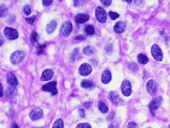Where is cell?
<instances>
[{"label":"cell","mask_w":170,"mask_h":128,"mask_svg":"<svg viewBox=\"0 0 170 128\" xmlns=\"http://www.w3.org/2000/svg\"><path fill=\"white\" fill-rule=\"evenodd\" d=\"M162 98L161 96H159V97L153 99L149 104V105H148L149 110H150L151 114L153 116H154V117L155 116V112L158 109V108L160 106V105L162 104Z\"/></svg>","instance_id":"obj_1"},{"label":"cell","mask_w":170,"mask_h":128,"mask_svg":"<svg viewBox=\"0 0 170 128\" xmlns=\"http://www.w3.org/2000/svg\"><path fill=\"white\" fill-rule=\"evenodd\" d=\"M151 54L156 61L161 62L163 60V52L159 46L157 44H154L151 46Z\"/></svg>","instance_id":"obj_2"},{"label":"cell","mask_w":170,"mask_h":128,"mask_svg":"<svg viewBox=\"0 0 170 128\" xmlns=\"http://www.w3.org/2000/svg\"><path fill=\"white\" fill-rule=\"evenodd\" d=\"M146 91L151 96L154 95L158 91V84L154 80H150L146 83Z\"/></svg>","instance_id":"obj_3"},{"label":"cell","mask_w":170,"mask_h":128,"mask_svg":"<svg viewBox=\"0 0 170 128\" xmlns=\"http://www.w3.org/2000/svg\"><path fill=\"white\" fill-rule=\"evenodd\" d=\"M24 52L21 50L14 51L10 56V60L13 64H17L20 63L24 58Z\"/></svg>","instance_id":"obj_4"},{"label":"cell","mask_w":170,"mask_h":128,"mask_svg":"<svg viewBox=\"0 0 170 128\" xmlns=\"http://www.w3.org/2000/svg\"><path fill=\"white\" fill-rule=\"evenodd\" d=\"M95 17L99 22L101 24L105 23L107 19V16L105 10L101 7H97L95 10Z\"/></svg>","instance_id":"obj_5"},{"label":"cell","mask_w":170,"mask_h":128,"mask_svg":"<svg viewBox=\"0 0 170 128\" xmlns=\"http://www.w3.org/2000/svg\"><path fill=\"white\" fill-rule=\"evenodd\" d=\"M57 83L56 81H51L48 84L42 86V90L44 92H48L51 93L52 96H54L57 94L58 91L56 88Z\"/></svg>","instance_id":"obj_6"},{"label":"cell","mask_w":170,"mask_h":128,"mask_svg":"<svg viewBox=\"0 0 170 128\" xmlns=\"http://www.w3.org/2000/svg\"><path fill=\"white\" fill-rule=\"evenodd\" d=\"M3 33L5 37L9 40H15L19 36L18 31L11 27H6L4 29Z\"/></svg>","instance_id":"obj_7"},{"label":"cell","mask_w":170,"mask_h":128,"mask_svg":"<svg viewBox=\"0 0 170 128\" xmlns=\"http://www.w3.org/2000/svg\"><path fill=\"white\" fill-rule=\"evenodd\" d=\"M121 90L122 95L125 97H129L132 94V85L129 81L124 80L121 85Z\"/></svg>","instance_id":"obj_8"},{"label":"cell","mask_w":170,"mask_h":128,"mask_svg":"<svg viewBox=\"0 0 170 128\" xmlns=\"http://www.w3.org/2000/svg\"><path fill=\"white\" fill-rule=\"evenodd\" d=\"M73 29V25L70 21H66L61 26L60 28V33L64 37L69 36Z\"/></svg>","instance_id":"obj_9"},{"label":"cell","mask_w":170,"mask_h":128,"mask_svg":"<svg viewBox=\"0 0 170 128\" xmlns=\"http://www.w3.org/2000/svg\"><path fill=\"white\" fill-rule=\"evenodd\" d=\"M43 116V110L39 108L36 107L34 108L30 113V117L32 121H36L41 119Z\"/></svg>","instance_id":"obj_10"},{"label":"cell","mask_w":170,"mask_h":128,"mask_svg":"<svg viewBox=\"0 0 170 128\" xmlns=\"http://www.w3.org/2000/svg\"><path fill=\"white\" fill-rule=\"evenodd\" d=\"M78 71L81 75L83 77H87L91 74L92 71V67L88 63H83L79 67Z\"/></svg>","instance_id":"obj_11"},{"label":"cell","mask_w":170,"mask_h":128,"mask_svg":"<svg viewBox=\"0 0 170 128\" xmlns=\"http://www.w3.org/2000/svg\"><path fill=\"white\" fill-rule=\"evenodd\" d=\"M112 80V74L110 71L104 70L101 75V81L104 84H108Z\"/></svg>","instance_id":"obj_12"},{"label":"cell","mask_w":170,"mask_h":128,"mask_svg":"<svg viewBox=\"0 0 170 128\" xmlns=\"http://www.w3.org/2000/svg\"><path fill=\"white\" fill-rule=\"evenodd\" d=\"M108 98L115 105H119L122 104V100L119 96L114 92H110L108 95Z\"/></svg>","instance_id":"obj_13"},{"label":"cell","mask_w":170,"mask_h":128,"mask_svg":"<svg viewBox=\"0 0 170 128\" xmlns=\"http://www.w3.org/2000/svg\"><path fill=\"white\" fill-rule=\"evenodd\" d=\"M90 19V16L89 14L86 13H79L77 14L75 17V21L77 24H83Z\"/></svg>","instance_id":"obj_14"},{"label":"cell","mask_w":170,"mask_h":128,"mask_svg":"<svg viewBox=\"0 0 170 128\" xmlns=\"http://www.w3.org/2000/svg\"><path fill=\"white\" fill-rule=\"evenodd\" d=\"M6 80L7 83L13 87H16L18 85L17 77L11 72H8L6 74Z\"/></svg>","instance_id":"obj_15"},{"label":"cell","mask_w":170,"mask_h":128,"mask_svg":"<svg viewBox=\"0 0 170 128\" xmlns=\"http://www.w3.org/2000/svg\"><path fill=\"white\" fill-rule=\"evenodd\" d=\"M53 74L54 72L52 69H46L43 72L40 77V80L43 81H48L53 77Z\"/></svg>","instance_id":"obj_16"},{"label":"cell","mask_w":170,"mask_h":128,"mask_svg":"<svg viewBox=\"0 0 170 128\" xmlns=\"http://www.w3.org/2000/svg\"><path fill=\"white\" fill-rule=\"evenodd\" d=\"M126 28V24L123 21H118L114 25V30L117 34H122Z\"/></svg>","instance_id":"obj_17"},{"label":"cell","mask_w":170,"mask_h":128,"mask_svg":"<svg viewBox=\"0 0 170 128\" xmlns=\"http://www.w3.org/2000/svg\"><path fill=\"white\" fill-rule=\"evenodd\" d=\"M17 93L18 91L15 87H10L6 91V96L10 99L14 98L17 95Z\"/></svg>","instance_id":"obj_18"},{"label":"cell","mask_w":170,"mask_h":128,"mask_svg":"<svg viewBox=\"0 0 170 128\" xmlns=\"http://www.w3.org/2000/svg\"><path fill=\"white\" fill-rule=\"evenodd\" d=\"M56 27H57L56 22L54 20H52L50 22H49L48 24L47 25L46 30L48 34H52L56 30Z\"/></svg>","instance_id":"obj_19"},{"label":"cell","mask_w":170,"mask_h":128,"mask_svg":"<svg viewBox=\"0 0 170 128\" xmlns=\"http://www.w3.org/2000/svg\"><path fill=\"white\" fill-rule=\"evenodd\" d=\"M81 86L85 89H91L94 87V83L89 80H84L81 83Z\"/></svg>","instance_id":"obj_20"},{"label":"cell","mask_w":170,"mask_h":128,"mask_svg":"<svg viewBox=\"0 0 170 128\" xmlns=\"http://www.w3.org/2000/svg\"><path fill=\"white\" fill-rule=\"evenodd\" d=\"M83 32L87 36H91L94 34L95 29L93 26L91 25H87L83 29Z\"/></svg>","instance_id":"obj_21"},{"label":"cell","mask_w":170,"mask_h":128,"mask_svg":"<svg viewBox=\"0 0 170 128\" xmlns=\"http://www.w3.org/2000/svg\"><path fill=\"white\" fill-rule=\"evenodd\" d=\"M98 108L101 113L105 114L108 112V107L102 101H99L98 102Z\"/></svg>","instance_id":"obj_22"},{"label":"cell","mask_w":170,"mask_h":128,"mask_svg":"<svg viewBox=\"0 0 170 128\" xmlns=\"http://www.w3.org/2000/svg\"><path fill=\"white\" fill-rule=\"evenodd\" d=\"M137 60L138 62L142 65H145L148 62V58L146 56V55L143 54H140L138 55Z\"/></svg>","instance_id":"obj_23"},{"label":"cell","mask_w":170,"mask_h":128,"mask_svg":"<svg viewBox=\"0 0 170 128\" xmlns=\"http://www.w3.org/2000/svg\"><path fill=\"white\" fill-rule=\"evenodd\" d=\"M95 51V49L92 46H86L83 49V53L85 55H91L94 54Z\"/></svg>","instance_id":"obj_24"},{"label":"cell","mask_w":170,"mask_h":128,"mask_svg":"<svg viewBox=\"0 0 170 128\" xmlns=\"http://www.w3.org/2000/svg\"><path fill=\"white\" fill-rule=\"evenodd\" d=\"M52 128H64V123L62 119H57L52 125Z\"/></svg>","instance_id":"obj_25"},{"label":"cell","mask_w":170,"mask_h":128,"mask_svg":"<svg viewBox=\"0 0 170 128\" xmlns=\"http://www.w3.org/2000/svg\"><path fill=\"white\" fill-rule=\"evenodd\" d=\"M8 13V9L6 7V6L3 5L2 4L1 5V10H0V14H1V17H5L7 14Z\"/></svg>","instance_id":"obj_26"},{"label":"cell","mask_w":170,"mask_h":128,"mask_svg":"<svg viewBox=\"0 0 170 128\" xmlns=\"http://www.w3.org/2000/svg\"><path fill=\"white\" fill-rule=\"evenodd\" d=\"M46 44H43V45H39L37 47V54L38 55H41L44 53L45 49L46 48Z\"/></svg>","instance_id":"obj_27"},{"label":"cell","mask_w":170,"mask_h":128,"mask_svg":"<svg viewBox=\"0 0 170 128\" xmlns=\"http://www.w3.org/2000/svg\"><path fill=\"white\" fill-rule=\"evenodd\" d=\"M129 68L133 72H137L138 70V67L135 63H130L129 64Z\"/></svg>","instance_id":"obj_28"},{"label":"cell","mask_w":170,"mask_h":128,"mask_svg":"<svg viewBox=\"0 0 170 128\" xmlns=\"http://www.w3.org/2000/svg\"><path fill=\"white\" fill-rule=\"evenodd\" d=\"M38 37H39V36H38V34L36 33V32L33 31L31 35V40L33 43L37 42L38 40Z\"/></svg>","instance_id":"obj_29"},{"label":"cell","mask_w":170,"mask_h":128,"mask_svg":"<svg viewBox=\"0 0 170 128\" xmlns=\"http://www.w3.org/2000/svg\"><path fill=\"white\" fill-rule=\"evenodd\" d=\"M78 49H75L73 50V52L72 53V55L71 56V62L72 63H74L75 60V58L78 54Z\"/></svg>","instance_id":"obj_30"},{"label":"cell","mask_w":170,"mask_h":128,"mask_svg":"<svg viewBox=\"0 0 170 128\" xmlns=\"http://www.w3.org/2000/svg\"><path fill=\"white\" fill-rule=\"evenodd\" d=\"M110 17L112 20H115L116 19H117L119 17L120 15L115 12H110L108 13Z\"/></svg>","instance_id":"obj_31"},{"label":"cell","mask_w":170,"mask_h":128,"mask_svg":"<svg viewBox=\"0 0 170 128\" xmlns=\"http://www.w3.org/2000/svg\"><path fill=\"white\" fill-rule=\"evenodd\" d=\"M24 14L27 15V16H29L30 14H31V7H30V6L28 5H26L24 7Z\"/></svg>","instance_id":"obj_32"},{"label":"cell","mask_w":170,"mask_h":128,"mask_svg":"<svg viewBox=\"0 0 170 128\" xmlns=\"http://www.w3.org/2000/svg\"><path fill=\"white\" fill-rule=\"evenodd\" d=\"M112 50H113V47L112 45L111 44H108L105 47V51L106 54H108V55H110L112 53Z\"/></svg>","instance_id":"obj_33"},{"label":"cell","mask_w":170,"mask_h":128,"mask_svg":"<svg viewBox=\"0 0 170 128\" xmlns=\"http://www.w3.org/2000/svg\"><path fill=\"white\" fill-rule=\"evenodd\" d=\"M75 128H91V126L90 124L85 123H81L77 125Z\"/></svg>","instance_id":"obj_34"},{"label":"cell","mask_w":170,"mask_h":128,"mask_svg":"<svg viewBox=\"0 0 170 128\" xmlns=\"http://www.w3.org/2000/svg\"><path fill=\"white\" fill-rule=\"evenodd\" d=\"M36 18V16H32L30 18H25V20L27 23H28L29 24L32 25H33L34 22L35 21Z\"/></svg>","instance_id":"obj_35"},{"label":"cell","mask_w":170,"mask_h":128,"mask_svg":"<svg viewBox=\"0 0 170 128\" xmlns=\"http://www.w3.org/2000/svg\"><path fill=\"white\" fill-rule=\"evenodd\" d=\"M101 3L105 7H108L112 3V1L111 0H101L100 1Z\"/></svg>","instance_id":"obj_36"},{"label":"cell","mask_w":170,"mask_h":128,"mask_svg":"<svg viewBox=\"0 0 170 128\" xmlns=\"http://www.w3.org/2000/svg\"><path fill=\"white\" fill-rule=\"evenodd\" d=\"M115 117V112H111L108 116L107 117V120L109 121H111L113 120V119Z\"/></svg>","instance_id":"obj_37"},{"label":"cell","mask_w":170,"mask_h":128,"mask_svg":"<svg viewBox=\"0 0 170 128\" xmlns=\"http://www.w3.org/2000/svg\"><path fill=\"white\" fill-rule=\"evenodd\" d=\"M126 128H138L136 123L134 122H130L128 124Z\"/></svg>","instance_id":"obj_38"},{"label":"cell","mask_w":170,"mask_h":128,"mask_svg":"<svg viewBox=\"0 0 170 128\" xmlns=\"http://www.w3.org/2000/svg\"><path fill=\"white\" fill-rule=\"evenodd\" d=\"M52 2H53L52 0H43L42 1V4L44 6L46 7L50 5L52 3Z\"/></svg>","instance_id":"obj_39"},{"label":"cell","mask_w":170,"mask_h":128,"mask_svg":"<svg viewBox=\"0 0 170 128\" xmlns=\"http://www.w3.org/2000/svg\"><path fill=\"white\" fill-rule=\"evenodd\" d=\"M8 21H9V23H10V24H13V23L15 21V16L14 15H11V16L9 17Z\"/></svg>","instance_id":"obj_40"},{"label":"cell","mask_w":170,"mask_h":128,"mask_svg":"<svg viewBox=\"0 0 170 128\" xmlns=\"http://www.w3.org/2000/svg\"><path fill=\"white\" fill-rule=\"evenodd\" d=\"M79 116L82 118H84L85 117V112L83 109H81L79 110Z\"/></svg>","instance_id":"obj_41"},{"label":"cell","mask_w":170,"mask_h":128,"mask_svg":"<svg viewBox=\"0 0 170 128\" xmlns=\"http://www.w3.org/2000/svg\"><path fill=\"white\" fill-rule=\"evenodd\" d=\"M91 105H92V103L91 102H85V103L83 104V106H84L86 109H89V108H90L91 107Z\"/></svg>","instance_id":"obj_42"},{"label":"cell","mask_w":170,"mask_h":128,"mask_svg":"<svg viewBox=\"0 0 170 128\" xmlns=\"http://www.w3.org/2000/svg\"><path fill=\"white\" fill-rule=\"evenodd\" d=\"M90 62H91V63L95 67H96L97 65V61L95 59H90Z\"/></svg>","instance_id":"obj_43"},{"label":"cell","mask_w":170,"mask_h":128,"mask_svg":"<svg viewBox=\"0 0 170 128\" xmlns=\"http://www.w3.org/2000/svg\"><path fill=\"white\" fill-rule=\"evenodd\" d=\"M75 39L76 40H78V41H81V40H84L85 39V38L83 36V35H78L75 37Z\"/></svg>","instance_id":"obj_44"},{"label":"cell","mask_w":170,"mask_h":128,"mask_svg":"<svg viewBox=\"0 0 170 128\" xmlns=\"http://www.w3.org/2000/svg\"><path fill=\"white\" fill-rule=\"evenodd\" d=\"M11 128H18V125H17V124H16V123H15V122H14V123H12V124H11Z\"/></svg>","instance_id":"obj_45"},{"label":"cell","mask_w":170,"mask_h":128,"mask_svg":"<svg viewBox=\"0 0 170 128\" xmlns=\"http://www.w3.org/2000/svg\"><path fill=\"white\" fill-rule=\"evenodd\" d=\"M0 87H1V97L2 98L3 95V87L2 85V84H0Z\"/></svg>","instance_id":"obj_46"},{"label":"cell","mask_w":170,"mask_h":128,"mask_svg":"<svg viewBox=\"0 0 170 128\" xmlns=\"http://www.w3.org/2000/svg\"><path fill=\"white\" fill-rule=\"evenodd\" d=\"M79 3V2L78 1H74V6H78Z\"/></svg>","instance_id":"obj_47"},{"label":"cell","mask_w":170,"mask_h":128,"mask_svg":"<svg viewBox=\"0 0 170 128\" xmlns=\"http://www.w3.org/2000/svg\"><path fill=\"white\" fill-rule=\"evenodd\" d=\"M3 43V37L2 35H1V46H2V44Z\"/></svg>","instance_id":"obj_48"},{"label":"cell","mask_w":170,"mask_h":128,"mask_svg":"<svg viewBox=\"0 0 170 128\" xmlns=\"http://www.w3.org/2000/svg\"><path fill=\"white\" fill-rule=\"evenodd\" d=\"M108 128H114V126L113 124H110Z\"/></svg>","instance_id":"obj_49"},{"label":"cell","mask_w":170,"mask_h":128,"mask_svg":"<svg viewBox=\"0 0 170 128\" xmlns=\"http://www.w3.org/2000/svg\"><path fill=\"white\" fill-rule=\"evenodd\" d=\"M125 2H128V3H131L132 2V1H130V0H125V1H124Z\"/></svg>","instance_id":"obj_50"},{"label":"cell","mask_w":170,"mask_h":128,"mask_svg":"<svg viewBox=\"0 0 170 128\" xmlns=\"http://www.w3.org/2000/svg\"><path fill=\"white\" fill-rule=\"evenodd\" d=\"M163 34H164V31H163L161 32V35H163Z\"/></svg>","instance_id":"obj_51"},{"label":"cell","mask_w":170,"mask_h":128,"mask_svg":"<svg viewBox=\"0 0 170 128\" xmlns=\"http://www.w3.org/2000/svg\"><path fill=\"white\" fill-rule=\"evenodd\" d=\"M169 128H170V125H169Z\"/></svg>","instance_id":"obj_52"},{"label":"cell","mask_w":170,"mask_h":128,"mask_svg":"<svg viewBox=\"0 0 170 128\" xmlns=\"http://www.w3.org/2000/svg\"><path fill=\"white\" fill-rule=\"evenodd\" d=\"M150 128V127H149V128Z\"/></svg>","instance_id":"obj_53"}]
</instances>
